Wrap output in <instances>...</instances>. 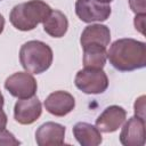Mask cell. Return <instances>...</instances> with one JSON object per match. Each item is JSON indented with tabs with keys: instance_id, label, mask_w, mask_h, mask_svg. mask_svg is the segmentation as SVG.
Here are the masks:
<instances>
[{
	"instance_id": "1",
	"label": "cell",
	"mask_w": 146,
	"mask_h": 146,
	"mask_svg": "<svg viewBox=\"0 0 146 146\" xmlns=\"http://www.w3.org/2000/svg\"><path fill=\"white\" fill-rule=\"evenodd\" d=\"M107 58L117 71L129 72L143 68L146 65V44L130 38L119 39L111 44Z\"/></svg>"
},
{
	"instance_id": "2",
	"label": "cell",
	"mask_w": 146,
	"mask_h": 146,
	"mask_svg": "<svg viewBox=\"0 0 146 146\" xmlns=\"http://www.w3.org/2000/svg\"><path fill=\"white\" fill-rule=\"evenodd\" d=\"M51 8L42 0H30L16 5L9 15L11 25L19 31H31L48 17Z\"/></svg>"
},
{
	"instance_id": "3",
	"label": "cell",
	"mask_w": 146,
	"mask_h": 146,
	"mask_svg": "<svg viewBox=\"0 0 146 146\" xmlns=\"http://www.w3.org/2000/svg\"><path fill=\"white\" fill-rule=\"evenodd\" d=\"M52 58L51 48L42 41H27L19 49V62L23 68L32 74L46 72L50 67Z\"/></svg>"
},
{
	"instance_id": "4",
	"label": "cell",
	"mask_w": 146,
	"mask_h": 146,
	"mask_svg": "<svg viewBox=\"0 0 146 146\" xmlns=\"http://www.w3.org/2000/svg\"><path fill=\"white\" fill-rule=\"evenodd\" d=\"M74 83L82 92L88 95H97L103 94L107 89L108 78L103 70L84 67L76 73Z\"/></svg>"
},
{
	"instance_id": "5",
	"label": "cell",
	"mask_w": 146,
	"mask_h": 146,
	"mask_svg": "<svg viewBox=\"0 0 146 146\" xmlns=\"http://www.w3.org/2000/svg\"><path fill=\"white\" fill-rule=\"evenodd\" d=\"M5 88L11 96L24 99L35 95L38 84L32 74L27 72H17L6 79Z\"/></svg>"
},
{
	"instance_id": "6",
	"label": "cell",
	"mask_w": 146,
	"mask_h": 146,
	"mask_svg": "<svg viewBox=\"0 0 146 146\" xmlns=\"http://www.w3.org/2000/svg\"><path fill=\"white\" fill-rule=\"evenodd\" d=\"M75 14L84 23L104 22L111 15V7L96 0H76Z\"/></svg>"
},
{
	"instance_id": "7",
	"label": "cell",
	"mask_w": 146,
	"mask_h": 146,
	"mask_svg": "<svg viewBox=\"0 0 146 146\" xmlns=\"http://www.w3.org/2000/svg\"><path fill=\"white\" fill-rule=\"evenodd\" d=\"M41 113V102L35 96L17 100L14 107V117L19 124H32L40 117Z\"/></svg>"
},
{
	"instance_id": "8",
	"label": "cell",
	"mask_w": 146,
	"mask_h": 146,
	"mask_svg": "<svg viewBox=\"0 0 146 146\" xmlns=\"http://www.w3.org/2000/svg\"><path fill=\"white\" fill-rule=\"evenodd\" d=\"M145 136V119L135 115L124 123L120 133V141L124 146H143Z\"/></svg>"
},
{
	"instance_id": "9",
	"label": "cell",
	"mask_w": 146,
	"mask_h": 146,
	"mask_svg": "<svg viewBox=\"0 0 146 146\" xmlns=\"http://www.w3.org/2000/svg\"><path fill=\"white\" fill-rule=\"evenodd\" d=\"M127 112L123 107L112 105L106 107L96 120V127L100 132L110 133L116 131L125 121Z\"/></svg>"
},
{
	"instance_id": "10",
	"label": "cell",
	"mask_w": 146,
	"mask_h": 146,
	"mask_svg": "<svg viewBox=\"0 0 146 146\" xmlns=\"http://www.w3.org/2000/svg\"><path fill=\"white\" fill-rule=\"evenodd\" d=\"M65 127L55 123L46 122L41 124L35 131V141L39 146H59L64 144Z\"/></svg>"
},
{
	"instance_id": "11",
	"label": "cell",
	"mask_w": 146,
	"mask_h": 146,
	"mask_svg": "<svg viewBox=\"0 0 146 146\" xmlns=\"http://www.w3.org/2000/svg\"><path fill=\"white\" fill-rule=\"evenodd\" d=\"M74 106V97L70 92L63 90L51 92L44 100L46 110L55 116H65L66 114L73 111Z\"/></svg>"
},
{
	"instance_id": "12",
	"label": "cell",
	"mask_w": 146,
	"mask_h": 146,
	"mask_svg": "<svg viewBox=\"0 0 146 146\" xmlns=\"http://www.w3.org/2000/svg\"><path fill=\"white\" fill-rule=\"evenodd\" d=\"M111 41V32L106 25L102 24H91L88 25L80 38L81 46L88 44H99L102 47H107Z\"/></svg>"
},
{
	"instance_id": "13",
	"label": "cell",
	"mask_w": 146,
	"mask_h": 146,
	"mask_svg": "<svg viewBox=\"0 0 146 146\" xmlns=\"http://www.w3.org/2000/svg\"><path fill=\"white\" fill-rule=\"evenodd\" d=\"M73 135L82 146H97L103 141L100 131L97 127L87 122H78L73 127Z\"/></svg>"
},
{
	"instance_id": "14",
	"label": "cell",
	"mask_w": 146,
	"mask_h": 146,
	"mask_svg": "<svg viewBox=\"0 0 146 146\" xmlns=\"http://www.w3.org/2000/svg\"><path fill=\"white\" fill-rule=\"evenodd\" d=\"M68 21L60 10H51L43 21V30L52 38H62L67 32Z\"/></svg>"
},
{
	"instance_id": "15",
	"label": "cell",
	"mask_w": 146,
	"mask_h": 146,
	"mask_svg": "<svg viewBox=\"0 0 146 146\" xmlns=\"http://www.w3.org/2000/svg\"><path fill=\"white\" fill-rule=\"evenodd\" d=\"M83 48V65L86 68L103 70L107 59L106 48L99 44H88Z\"/></svg>"
},
{
	"instance_id": "16",
	"label": "cell",
	"mask_w": 146,
	"mask_h": 146,
	"mask_svg": "<svg viewBox=\"0 0 146 146\" xmlns=\"http://www.w3.org/2000/svg\"><path fill=\"white\" fill-rule=\"evenodd\" d=\"M21 141L18 139L15 138V136L9 132L6 129L0 130V145H5V146H17L19 145Z\"/></svg>"
},
{
	"instance_id": "17",
	"label": "cell",
	"mask_w": 146,
	"mask_h": 146,
	"mask_svg": "<svg viewBox=\"0 0 146 146\" xmlns=\"http://www.w3.org/2000/svg\"><path fill=\"white\" fill-rule=\"evenodd\" d=\"M135 114L141 119H145V96H140L135 102Z\"/></svg>"
},
{
	"instance_id": "18",
	"label": "cell",
	"mask_w": 146,
	"mask_h": 146,
	"mask_svg": "<svg viewBox=\"0 0 146 146\" xmlns=\"http://www.w3.org/2000/svg\"><path fill=\"white\" fill-rule=\"evenodd\" d=\"M129 5L131 10L137 14H145L146 7H145V0H129Z\"/></svg>"
},
{
	"instance_id": "19",
	"label": "cell",
	"mask_w": 146,
	"mask_h": 146,
	"mask_svg": "<svg viewBox=\"0 0 146 146\" xmlns=\"http://www.w3.org/2000/svg\"><path fill=\"white\" fill-rule=\"evenodd\" d=\"M145 14H137L135 17V27L137 31H139L141 34H144V27H145Z\"/></svg>"
},
{
	"instance_id": "20",
	"label": "cell",
	"mask_w": 146,
	"mask_h": 146,
	"mask_svg": "<svg viewBox=\"0 0 146 146\" xmlns=\"http://www.w3.org/2000/svg\"><path fill=\"white\" fill-rule=\"evenodd\" d=\"M7 121H8L7 115H6V113L3 112L2 107H0V130H2V129L6 128V125H7Z\"/></svg>"
},
{
	"instance_id": "21",
	"label": "cell",
	"mask_w": 146,
	"mask_h": 146,
	"mask_svg": "<svg viewBox=\"0 0 146 146\" xmlns=\"http://www.w3.org/2000/svg\"><path fill=\"white\" fill-rule=\"evenodd\" d=\"M3 27H5V18H3V16L0 14V34L2 33Z\"/></svg>"
},
{
	"instance_id": "22",
	"label": "cell",
	"mask_w": 146,
	"mask_h": 146,
	"mask_svg": "<svg viewBox=\"0 0 146 146\" xmlns=\"http://www.w3.org/2000/svg\"><path fill=\"white\" fill-rule=\"evenodd\" d=\"M3 103H5V99H3V96H2V94L0 91V107L3 106Z\"/></svg>"
},
{
	"instance_id": "23",
	"label": "cell",
	"mask_w": 146,
	"mask_h": 146,
	"mask_svg": "<svg viewBox=\"0 0 146 146\" xmlns=\"http://www.w3.org/2000/svg\"><path fill=\"white\" fill-rule=\"evenodd\" d=\"M96 1H98V2H102V3H110L111 1H113V0H96Z\"/></svg>"
},
{
	"instance_id": "24",
	"label": "cell",
	"mask_w": 146,
	"mask_h": 146,
	"mask_svg": "<svg viewBox=\"0 0 146 146\" xmlns=\"http://www.w3.org/2000/svg\"><path fill=\"white\" fill-rule=\"evenodd\" d=\"M0 1H1V0H0Z\"/></svg>"
}]
</instances>
